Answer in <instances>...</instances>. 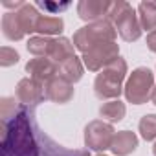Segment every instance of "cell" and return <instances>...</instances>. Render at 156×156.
Here are the masks:
<instances>
[{"mask_svg":"<svg viewBox=\"0 0 156 156\" xmlns=\"http://www.w3.org/2000/svg\"><path fill=\"white\" fill-rule=\"evenodd\" d=\"M53 41L55 39H51V37L39 35V37H31L26 46H28V51L33 53L35 57H48L50 59V53H51V48H53Z\"/></svg>","mask_w":156,"mask_h":156,"instance_id":"19","label":"cell"},{"mask_svg":"<svg viewBox=\"0 0 156 156\" xmlns=\"http://www.w3.org/2000/svg\"><path fill=\"white\" fill-rule=\"evenodd\" d=\"M73 44L70 39L66 37H57L53 41V48H51V53H50V59L57 64H62L64 61L72 59L73 57Z\"/></svg>","mask_w":156,"mask_h":156,"instance_id":"17","label":"cell"},{"mask_svg":"<svg viewBox=\"0 0 156 156\" xmlns=\"http://www.w3.org/2000/svg\"><path fill=\"white\" fill-rule=\"evenodd\" d=\"M26 72L30 73L31 79L46 85L50 79H53L55 75H59V64L53 62L48 57H33L26 64Z\"/></svg>","mask_w":156,"mask_h":156,"instance_id":"9","label":"cell"},{"mask_svg":"<svg viewBox=\"0 0 156 156\" xmlns=\"http://www.w3.org/2000/svg\"><path fill=\"white\" fill-rule=\"evenodd\" d=\"M19 107H17V101L13 98H2L0 99V118L2 121H11L17 114H19Z\"/></svg>","mask_w":156,"mask_h":156,"instance_id":"22","label":"cell"},{"mask_svg":"<svg viewBox=\"0 0 156 156\" xmlns=\"http://www.w3.org/2000/svg\"><path fill=\"white\" fill-rule=\"evenodd\" d=\"M127 75V62L125 59L118 57L114 62H110L107 68L98 73L94 81V92L99 99H119V94L123 92V79Z\"/></svg>","mask_w":156,"mask_h":156,"instance_id":"3","label":"cell"},{"mask_svg":"<svg viewBox=\"0 0 156 156\" xmlns=\"http://www.w3.org/2000/svg\"><path fill=\"white\" fill-rule=\"evenodd\" d=\"M17 17H19V22H20V28L26 35L33 33L35 28H37V20L41 17V13L35 9V6L31 4H24L20 9H17Z\"/></svg>","mask_w":156,"mask_h":156,"instance_id":"15","label":"cell"},{"mask_svg":"<svg viewBox=\"0 0 156 156\" xmlns=\"http://www.w3.org/2000/svg\"><path fill=\"white\" fill-rule=\"evenodd\" d=\"M19 59H20V55L13 48H9V46H2V48H0V64H2L4 68L17 64Z\"/></svg>","mask_w":156,"mask_h":156,"instance_id":"23","label":"cell"},{"mask_svg":"<svg viewBox=\"0 0 156 156\" xmlns=\"http://www.w3.org/2000/svg\"><path fill=\"white\" fill-rule=\"evenodd\" d=\"M15 94H17L19 103H22L26 107H35V105H39L46 98L44 85L35 81V79H31V77H24V79L19 81Z\"/></svg>","mask_w":156,"mask_h":156,"instance_id":"8","label":"cell"},{"mask_svg":"<svg viewBox=\"0 0 156 156\" xmlns=\"http://www.w3.org/2000/svg\"><path fill=\"white\" fill-rule=\"evenodd\" d=\"M147 46H149V50H151V51H154V53H156V30H154V31H151V33L147 35Z\"/></svg>","mask_w":156,"mask_h":156,"instance_id":"25","label":"cell"},{"mask_svg":"<svg viewBox=\"0 0 156 156\" xmlns=\"http://www.w3.org/2000/svg\"><path fill=\"white\" fill-rule=\"evenodd\" d=\"M125 112H127L125 103H121L119 99L107 101V103H103V105H101V108H99V114H101L105 119H108L110 123L121 121V119L125 118Z\"/></svg>","mask_w":156,"mask_h":156,"instance_id":"20","label":"cell"},{"mask_svg":"<svg viewBox=\"0 0 156 156\" xmlns=\"http://www.w3.org/2000/svg\"><path fill=\"white\" fill-rule=\"evenodd\" d=\"M2 156H41V149L33 138L30 116L20 110L11 121H0Z\"/></svg>","mask_w":156,"mask_h":156,"instance_id":"1","label":"cell"},{"mask_svg":"<svg viewBox=\"0 0 156 156\" xmlns=\"http://www.w3.org/2000/svg\"><path fill=\"white\" fill-rule=\"evenodd\" d=\"M118 57H119V46L116 42H101L92 50H88L87 53H83L81 59L90 72H101Z\"/></svg>","mask_w":156,"mask_h":156,"instance_id":"7","label":"cell"},{"mask_svg":"<svg viewBox=\"0 0 156 156\" xmlns=\"http://www.w3.org/2000/svg\"><path fill=\"white\" fill-rule=\"evenodd\" d=\"M39 8L50 11V13H59V11H64L70 4H57V2H37Z\"/></svg>","mask_w":156,"mask_h":156,"instance_id":"24","label":"cell"},{"mask_svg":"<svg viewBox=\"0 0 156 156\" xmlns=\"http://www.w3.org/2000/svg\"><path fill=\"white\" fill-rule=\"evenodd\" d=\"M138 130L141 134V138L145 141H152L156 140V114H147L140 119Z\"/></svg>","mask_w":156,"mask_h":156,"instance_id":"21","label":"cell"},{"mask_svg":"<svg viewBox=\"0 0 156 156\" xmlns=\"http://www.w3.org/2000/svg\"><path fill=\"white\" fill-rule=\"evenodd\" d=\"M114 134H116V130L110 123H105L101 119H94L85 127V145L92 151L103 152V151L110 149Z\"/></svg>","mask_w":156,"mask_h":156,"instance_id":"6","label":"cell"},{"mask_svg":"<svg viewBox=\"0 0 156 156\" xmlns=\"http://www.w3.org/2000/svg\"><path fill=\"white\" fill-rule=\"evenodd\" d=\"M152 154L156 156V143H154V147H152Z\"/></svg>","mask_w":156,"mask_h":156,"instance_id":"27","label":"cell"},{"mask_svg":"<svg viewBox=\"0 0 156 156\" xmlns=\"http://www.w3.org/2000/svg\"><path fill=\"white\" fill-rule=\"evenodd\" d=\"M152 88H154V73L149 68L140 66L129 75L123 92H125V98L129 103L143 105L151 99Z\"/></svg>","mask_w":156,"mask_h":156,"instance_id":"5","label":"cell"},{"mask_svg":"<svg viewBox=\"0 0 156 156\" xmlns=\"http://www.w3.org/2000/svg\"><path fill=\"white\" fill-rule=\"evenodd\" d=\"M64 28V22L61 17H50V15H41L37 20V28L35 31L41 33L42 37H51V35H59Z\"/></svg>","mask_w":156,"mask_h":156,"instance_id":"18","label":"cell"},{"mask_svg":"<svg viewBox=\"0 0 156 156\" xmlns=\"http://www.w3.org/2000/svg\"><path fill=\"white\" fill-rule=\"evenodd\" d=\"M151 101L156 105V85H154V88H152V94H151Z\"/></svg>","mask_w":156,"mask_h":156,"instance_id":"26","label":"cell"},{"mask_svg":"<svg viewBox=\"0 0 156 156\" xmlns=\"http://www.w3.org/2000/svg\"><path fill=\"white\" fill-rule=\"evenodd\" d=\"M108 4L105 0H81L77 4V15L85 22H98L107 19V11H108Z\"/></svg>","mask_w":156,"mask_h":156,"instance_id":"11","label":"cell"},{"mask_svg":"<svg viewBox=\"0 0 156 156\" xmlns=\"http://www.w3.org/2000/svg\"><path fill=\"white\" fill-rule=\"evenodd\" d=\"M138 147V136L130 130H119L114 134L110 151L116 156H129L130 152H134Z\"/></svg>","mask_w":156,"mask_h":156,"instance_id":"12","label":"cell"},{"mask_svg":"<svg viewBox=\"0 0 156 156\" xmlns=\"http://www.w3.org/2000/svg\"><path fill=\"white\" fill-rule=\"evenodd\" d=\"M2 33L6 35V39L9 41H22L26 37V33L20 28L17 11H9L2 17Z\"/></svg>","mask_w":156,"mask_h":156,"instance_id":"16","label":"cell"},{"mask_svg":"<svg viewBox=\"0 0 156 156\" xmlns=\"http://www.w3.org/2000/svg\"><path fill=\"white\" fill-rule=\"evenodd\" d=\"M118 37V31L114 28V24L107 19L92 22L88 26H83L75 31L73 35V46L79 50L81 53H87L88 50H92L94 46L101 44V42H114Z\"/></svg>","mask_w":156,"mask_h":156,"instance_id":"4","label":"cell"},{"mask_svg":"<svg viewBox=\"0 0 156 156\" xmlns=\"http://www.w3.org/2000/svg\"><path fill=\"white\" fill-rule=\"evenodd\" d=\"M107 20H110L118 31V35L127 41H138L141 37V24L138 19V11L129 4V2H110L108 4V11H107Z\"/></svg>","mask_w":156,"mask_h":156,"instance_id":"2","label":"cell"},{"mask_svg":"<svg viewBox=\"0 0 156 156\" xmlns=\"http://www.w3.org/2000/svg\"><path fill=\"white\" fill-rule=\"evenodd\" d=\"M44 94L46 99L57 103V105H64L68 101H72L73 98V85L66 79H62L61 75H55L53 79H50L44 85Z\"/></svg>","mask_w":156,"mask_h":156,"instance_id":"10","label":"cell"},{"mask_svg":"<svg viewBox=\"0 0 156 156\" xmlns=\"http://www.w3.org/2000/svg\"><path fill=\"white\" fill-rule=\"evenodd\" d=\"M59 75L62 77V79L70 81L72 85L77 83L83 77V61L79 57H72L68 61H64L62 64H59Z\"/></svg>","mask_w":156,"mask_h":156,"instance_id":"14","label":"cell"},{"mask_svg":"<svg viewBox=\"0 0 156 156\" xmlns=\"http://www.w3.org/2000/svg\"><path fill=\"white\" fill-rule=\"evenodd\" d=\"M138 19H140L141 30H149V33L156 30V2L154 0H143L138 6Z\"/></svg>","mask_w":156,"mask_h":156,"instance_id":"13","label":"cell"}]
</instances>
